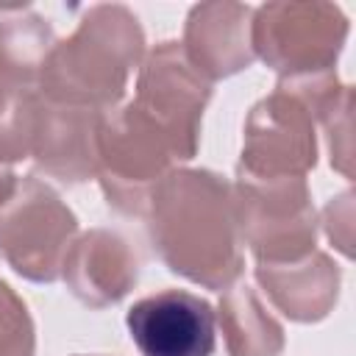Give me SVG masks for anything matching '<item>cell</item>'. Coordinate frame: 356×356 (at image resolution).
Instances as JSON below:
<instances>
[{"label":"cell","instance_id":"1","mask_svg":"<svg viewBox=\"0 0 356 356\" xmlns=\"http://www.w3.org/2000/svg\"><path fill=\"white\" fill-rule=\"evenodd\" d=\"M150 236L172 273L203 286L239 275L228 184L211 172H172L150 192Z\"/></svg>","mask_w":356,"mask_h":356},{"label":"cell","instance_id":"2","mask_svg":"<svg viewBox=\"0 0 356 356\" xmlns=\"http://www.w3.org/2000/svg\"><path fill=\"white\" fill-rule=\"evenodd\" d=\"M142 53L136 17L122 6L89 8L81 28L53 47L42 67V92L58 106L97 111L122 95L125 78Z\"/></svg>","mask_w":356,"mask_h":356},{"label":"cell","instance_id":"3","mask_svg":"<svg viewBox=\"0 0 356 356\" xmlns=\"http://www.w3.org/2000/svg\"><path fill=\"white\" fill-rule=\"evenodd\" d=\"M72 234L75 214L36 178H25L0 209V256L31 281L58 278Z\"/></svg>","mask_w":356,"mask_h":356},{"label":"cell","instance_id":"4","mask_svg":"<svg viewBox=\"0 0 356 356\" xmlns=\"http://www.w3.org/2000/svg\"><path fill=\"white\" fill-rule=\"evenodd\" d=\"M239 225L261 264H289L314 248V214L303 178L239 172Z\"/></svg>","mask_w":356,"mask_h":356},{"label":"cell","instance_id":"5","mask_svg":"<svg viewBox=\"0 0 356 356\" xmlns=\"http://www.w3.org/2000/svg\"><path fill=\"white\" fill-rule=\"evenodd\" d=\"M348 33L334 6H261L253 22V47L278 72L309 75L328 70Z\"/></svg>","mask_w":356,"mask_h":356},{"label":"cell","instance_id":"6","mask_svg":"<svg viewBox=\"0 0 356 356\" xmlns=\"http://www.w3.org/2000/svg\"><path fill=\"white\" fill-rule=\"evenodd\" d=\"M306 167H314V128L300 100L281 89L253 108L239 172L253 178H300Z\"/></svg>","mask_w":356,"mask_h":356},{"label":"cell","instance_id":"7","mask_svg":"<svg viewBox=\"0 0 356 356\" xmlns=\"http://www.w3.org/2000/svg\"><path fill=\"white\" fill-rule=\"evenodd\" d=\"M125 325L142 356H211L217 342L211 306L184 289L136 300Z\"/></svg>","mask_w":356,"mask_h":356},{"label":"cell","instance_id":"8","mask_svg":"<svg viewBox=\"0 0 356 356\" xmlns=\"http://www.w3.org/2000/svg\"><path fill=\"white\" fill-rule=\"evenodd\" d=\"M64 275L75 298L89 306H106L120 300L136 281V259H131L120 236L108 231H92L72 253H67Z\"/></svg>","mask_w":356,"mask_h":356},{"label":"cell","instance_id":"9","mask_svg":"<svg viewBox=\"0 0 356 356\" xmlns=\"http://www.w3.org/2000/svg\"><path fill=\"white\" fill-rule=\"evenodd\" d=\"M248 14H250V8H245V6H195L192 8L189 25H186V42H189L192 58L197 61L195 70L200 75L209 72L211 78H220V75L234 72L220 42H228V47L248 53V44H245Z\"/></svg>","mask_w":356,"mask_h":356},{"label":"cell","instance_id":"10","mask_svg":"<svg viewBox=\"0 0 356 356\" xmlns=\"http://www.w3.org/2000/svg\"><path fill=\"white\" fill-rule=\"evenodd\" d=\"M50 28L39 17H0V81L25 89L47 58Z\"/></svg>","mask_w":356,"mask_h":356},{"label":"cell","instance_id":"11","mask_svg":"<svg viewBox=\"0 0 356 356\" xmlns=\"http://www.w3.org/2000/svg\"><path fill=\"white\" fill-rule=\"evenodd\" d=\"M222 320L228 331H248L239 356H275L284 348V337L278 323H273L259 306L250 286H239V292L228 295L222 303Z\"/></svg>","mask_w":356,"mask_h":356},{"label":"cell","instance_id":"12","mask_svg":"<svg viewBox=\"0 0 356 356\" xmlns=\"http://www.w3.org/2000/svg\"><path fill=\"white\" fill-rule=\"evenodd\" d=\"M0 356H33V325L25 303L0 281Z\"/></svg>","mask_w":356,"mask_h":356}]
</instances>
